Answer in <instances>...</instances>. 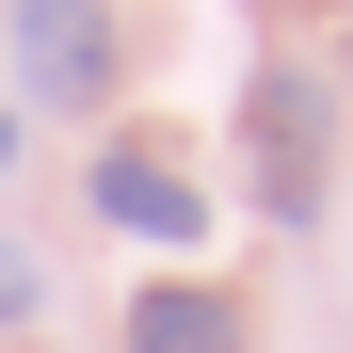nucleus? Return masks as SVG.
Masks as SVG:
<instances>
[{
	"mask_svg": "<svg viewBox=\"0 0 353 353\" xmlns=\"http://www.w3.org/2000/svg\"><path fill=\"white\" fill-rule=\"evenodd\" d=\"M241 176H257L273 225H321V193H337V97L305 65H257L241 81Z\"/></svg>",
	"mask_w": 353,
	"mask_h": 353,
	"instance_id": "nucleus-1",
	"label": "nucleus"
},
{
	"mask_svg": "<svg viewBox=\"0 0 353 353\" xmlns=\"http://www.w3.org/2000/svg\"><path fill=\"white\" fill-rule=\"evenodd\" d=\"M97 209L129 225V241H161V257L209 241V176H193V145H161V129H112L97 145Z\"/></svg>",
	"mask_w": 353,
	"mask_h": 353,
	"instance_id": "nucleus-2",
	"label": "nucleus"
},
{
	"mask_svg": "<svg viewBox=\"0 0 353 353\" xmlns=\"http://www.w3.org/2000/svg\"><path fill=\"white\" fill-rule=\"evenodd\" d=\"M17 81L48 112H97L112 97V17H97V0H17Z\"/></svg>",
	"mask_w": 353,
	"mask_h": 353,
	"instance_id": "nucleus-3",
	"label": "nucleus"
},
{
	"mask_svg": "<svg viewBox=\"0 0 353 353\" xmlns=\"http://www.w3.org/2000/svg\"><path fill=\"white\" fill-rule=\"evenodd\" d=\"M129 353H241V305H225L209 273H161L129 305Z\"/></svg>",
	"mask_w": 353,
	"mask_h": 353,
	"instance_id": "nucleus-4",
	"label": "nucleus"
},
{
	"mask_svg": "<svg viewBox=\"0 0 353 353\" xmlns=\"http://www.w3.org/2000/svg\"><path fill=\"white\" fill-rule=\"evenodd\" d=\"M32 289H48V273H32L17 241H0V337H17V321H32Z\"/></svg>",
	"mask_w": 353,
	"mask_h": 353,
	"instance_id": "nucleus-5",
	"label": "nucleus"
},
{
	"mask_svg": "<svg viewBox=\"0 0 353 353\" xmlns=\"http://www.w3.org/2000/svg\"><path fill=\"white\" fill-rule=\"evenodd\" d=\"M0 161H17V112H0Z\"/></svg>",
	"mask_w": 353,
	"mask_h": 353,
	"instance_id": "nucleus-6",
	"label": "nucleus"
}]
</instances>
